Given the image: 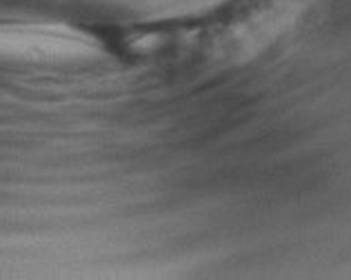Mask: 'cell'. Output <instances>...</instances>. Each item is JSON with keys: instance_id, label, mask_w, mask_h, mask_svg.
<instances>
[{"instance_id": "1", "label": "cell", "mask_w": 351, "mask_h": 280, "mask_svg": "<svg viewBox=\"0 0 351 280\" xmlns=\"http://www.w3.org/2000/svg\"><path fill=\"white\" fill-rule=\"evenodd\" d=\"M94 36L64 25L0 23V62L78 65L103 58Z\"/></svg>"}]
</instances>
